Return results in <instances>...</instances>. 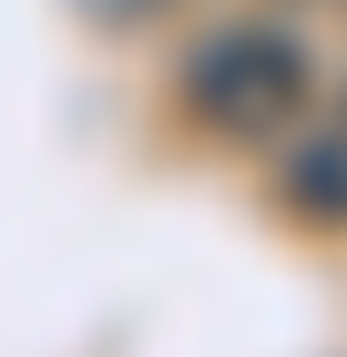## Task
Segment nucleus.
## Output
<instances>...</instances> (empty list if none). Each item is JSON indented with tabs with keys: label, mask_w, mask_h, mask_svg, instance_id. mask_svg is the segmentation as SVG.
Wrapping results in <instances>:
<instances>
[{
	"label": "nucleus",
	"mask_w": 347,
	"mask_h": 357,
	"mask_svg": "<svg viewBox=\"0 0 347 357\" xmlns=\"http://www.w3.org/2000/svg\"><path fill=\"white\" fill-rule=\"evenodd\" d=\"M174 92L225 143H286L307 123V102H317V61H307V41L286 21H214L184 52Z\"/></svg>",
	"instance_id": "obj_1"
},
{
	"label": "nucleus",
	"mask_w": 347,
	"mask_h": 357,
	"mask_svg": "<svg viewBox=\"0 0 347 357\" xmlns=\"http://www.w3.org/2000/svg\"><path fill=\"white\" fill-rule=\"evenodd\" d=\"M276 204H286L296 225H347V102L286 133V164H276Z\"/></svg>",
	"instance_id": "obj_2"
}]
</instances>
